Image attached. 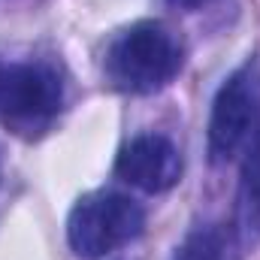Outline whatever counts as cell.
<instances>
[{"label": "cell", "instance_id": "obj_1", "mask_svg": "<svg viewBox=\"0 0 260 260\" xmlns=\"http://www.w3.org/2000/svg\"><path fill=\"white\" fill-rule=\"evenodd\" d=\"M182 64L185 49L179 37L154 18L133 21L118 30L103 58L109 85L136 97L164 91L182 73Z\"/></svg>", "mask_w": 260, "mask_h": 260}, {"label": "cell", "instance_id": "obj_2", "mask_svg": "<svg viewBox=\"0 0 260 260\" xmlns=\"http://www.w3.org/2000/svg\"><path fill=\"white\" fill-rule=\"evenodd\" d=\"M145 230V212L127 194L91 191L82 194L67 215V242L82 260H100L130 245Z\"/></svg>", "mask_w": 260, "mask_h": 260}, {"label": "cell", "instance_id": "obj_3", "mask_svg": "<svg viewBox=\"0 0 260 260\" xmlns=\"http://www.w3.org/2000/svg\"><path fill=\"white\" fill-rule=\"evenodd\" d=\"M64 106V82L46 61L0 64V124L37 139L55 124Z\"/></svg>", "mask_w": 260, "mask_h": 260}, {"label": "cell", "instance_id": "obj_4", "mask_svg": "<svg viewBox=\"0 0 260 260\" xmlns=\"http://www.w3.org/2000/svg\"><path fill=\"white\" fill-rule=\"evenodd\" d=\"M260 130V61L248 58L236 67L212 100L209 115V160L230 164L245 151Z\"/></svg>", "mask_w": 260, "mask_h": 260}, {"label": "cell", "instance_id": "obj_5", "mask_svg": "<svg viewBox=\"0 0 260 260\" xmlns=\"http://www.w3.org/2000/svg\"><path fill=\"white\" fill-rule=\"evenodd\" d=\"M115 176L145 194H164L182 179V151L164 133H139L118 151Z\"/></svg>", "mask_w": 260, "mask_h": 260}, {"label": "cell", "instance_id": "obj_6", "mask_svg": "<svg viewBox=\"0 0 260 260\" xmlns=\"http://www.w3.org/2000/svg\"><path fill=\"white\" fill-rule=\"evenodd\" d=\"M239 233L227 221H206L185 233L176 245V260H242Z\"/></svg>", "mask_w": 260, "mask_h": 260}, {"label": "cell", "instance_id": "obj_7", "mask_svg": "<svg viewBox=\"0 0 260 260\" xmlns=\"http://www.w3.org/2000/svg\"><path fill=\"white\" fill-rule=\"evenodd\" d=\"M239 212L248 233L260 236V130L242 151L239 170Z\"/></svg>", "mask_w": 260, "mask_h": 260}, {"label": "cell", "instance_id": "obj_8", "mask_svg": "<svg viewBox=\"0 0 260 260\" xmlns=\"http://www.w3.org/2000/svg\"><path fill=\"white\" fill-rule=\"evenodd\" d=\"M164 3L173 9H182V12H194V9H203L209 0H164Z\"/></svg>", "mask_w": 260, "mask_h": 260}, {"label": "cell", "instance_id": "obj_9", "mask_svg": "<svg viewBox=\"0 0 260 260\" xmlns=\"http://www.w3.org/2000/svg\"><path fill=\"white\" fill-rule=\"evenodd\" d=\"M0 173H3V164H0Z\"/></svg>", "mask_w": 260, "mask_h": 260}]
</instances>
